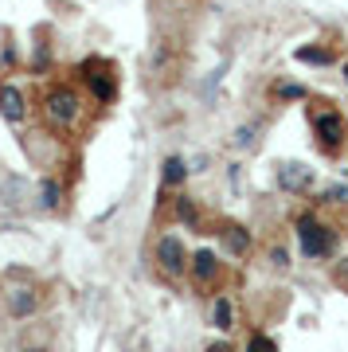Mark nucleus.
Returning a JSON list of instances; mask_svg holds the SVG:
<instances>
[{
  "label": "nucleus",
  "mask_w": 348,
  "mask_h": 352,
  "mask_svg": "<svg viewBox=\"0 0 348 352\" xmlns=\"http://www.w3.org/2000/svg\"><path fill=\"white\" fill-rule=\"evenodd\" d=\"M184 67V43L176 36H164L161 43H153V55H149V78L157 87H173L176 75Z\"/></svg>",
  "instance_id": "obj_3"
},
{
  "label": "nucleus",
  "mask_w": 348,
  "mask_h": 352,
  "mask_svg": "<svg viewBox=\"0 0 348 352\" xmlns=\"http://www.w3.org/2000/svg\"><path fill=\"white\" fill-rule=\"evenodd\" d=\"M254 133H259V126H247V129H239L235 145H254Z\"/></svg>",
  "instance_id": "obj_22"
},
{
  "label": "nucleus",
  "mask_w": 348,
  "mask_h": 352,
  "mask_svg": "<svg viewBox=\"0 0 348 352\" xmlns=\"http://www.w3.org/2000/svg\"><path fill=\"white\" fill-rule=\"evenodd\" d=\"M184 176H188V164L180 161V157H168V161H164V192L168 188H180V184H184Z\"/></svg>",
  "instance_id": "obj_13"
},
{
  "label": "nucleus",
  "mask_w": 348,
  "mask_h": 352,
  "mask_svg": "<svg viewBox=\"0 0 348 352\" xmlns=\"http://www.w3.org/2000/svg\"><path fill=\"white\" fill-rule=\"evenodd\" d=\"M188 251H184V239L180 235H161L157 239V270H161L168 282H176V278H184L188 270Z\"/></svg>",
  "instance_id": "obj_6"
},
{
  "label": "nucleus",
  "mask_w": 348,
  "mask_h": 352,
  "mask_svg": "<svg viewBox=\"0 0 348 352\" xmlns=\"http://www.w3.org/2000/svg\"><path fill=\"white\" fill-rule=\"evenodd\" d=\"M274 176H278V188L282 192H309V184H313V168L298 161H282L274 168Z\"/></svg>",
  "instance_id": "obj_7"
},
{
  "label": "nucleus",
  "mask_w": 348,
  "mask_h": 352,
  "mask_svg": "<svg viewBox=\"0 0 348 352\" xmlns=\"http://www.w3.org/2000/svg\"><path fill=\"white\" fill-rule=\"evenodd\" d=\"M4 302H8V314L16 317V321H28V317L39 309V294L36 286H8V294H4Z\"/></svg>",
  "instance_id": "obj_9"
},
{
  "label": "nucleus",
  "mask_w": 348,
  "mask_h": 352,
  "mask_svg": "<svg viewBox=\"0 0 348 352\" xmlns=\"http://www.w3.org/2000/svg\"><path fill=\"white\" fill-rule=\"evenodd\" d=\"M333 282L348 294V258H336V266H333Z\"/></svg>",
  "instance_id": "obj_19"
},
{
  "label": "nucleus",
  "mask_w": 348,
  "mask_h": 352,
  "mask_svg": "<svg viewBox=\"0 0 348 352\" xmlns=\"http://www.w3.org/2000/svg\"><path fill=\"white\" fill-rule=\"evenodd\" d=\"M247 352H278V340L266 337V333H254V337H250V344H247Z\"/></svg>",
  "instance_id": "obj_17"
},
{
  "label": "nucleus",
  "mask_w": 348,
  "mask_h": 352,
  "mask_svg": "<svg viewBox=\"0 0 348 352\" xmlns=\"http://www.w3.org/2000/svg\"><path fill=\"white\" fill-rule=\"evenodd\" d=\"M219 239H224L227 254H235V258H250V251H254V239H250V231L243 223H219Z\"/></svg>",
  "instance_id": "obj_10"
},
{
  "label": "nucleus",
  "mask_w": 348,
  "mask_h": 352,
  "mask_svg": "<svg viewBox=\"0 0 348 352\" xmlns=\"http://www.w3.org/2000/svg\"><path fill=\"white\" fill-rule=\"evenodd\" d=\"M78 75L83 82L90 87V98L98 102V106H110L118 98V75H113V63L106 59H87V63L78 67Z\"/></svg>",
  "instance_id": "obj_5"
},
{
  "label": "nucleus",
  "mask_w": 348,
  "mask_h": 352,
  "mask_svg": "<svg viewBox=\"0 0 348 352\" xmlns=\"http://www.w3.org/2000/svg\"><path fill=\"white\" fill-rule=\"evenodd\" d=\"M59 200H63V188L55 184V180H43V192H39V204H43V208H59Z\"/></svg>",
  "instance_id": "obj_16"
},
{
  "label": "nucleus",
  "mask_w": 348,
  "mask_h": 352,
  "mask_svg": "<svg viewBox=\"0 0 348 352\" xmlns=\"http://www.w3.org/2000/svg\"><path fill=\"white\" fill-rule=\"evenodd\" d=\"M282 98H305V90L301 87H282Z\"/></svg>",
  "instance_id": "obj_23"
},
{
  "label": "nucleus",
  "mask_w": 348,
  "mask_h": 352,
  "mask_svg": "<svg viewBox=\"0 0 348 352\" xmlns=\"http://www.w3.org/2000/svg\"><path fill=\"white\" fill-rule=\"evenodd\" d=\"M51 349V333L47 329H28L20 340V352H47Z\"/></svg>",
  "instance_id": "obj_15"
},
{
  "label": "nucleus",
  "mask_w": 348,
  "mask_h": 352,
  "mask_svg": "<svg viewBox=\"0 0 348 352\" xmlns=\"http://www.w3.org/2000/svg\"><path fill=\"white\" fill-rule=\"evenodd\" d=\"M0 113L12 122V126H20L28 118V98H24V90L12 87V82H0Z\"/></svg>",
  "instance_id": "obj_11"
},
{
  "label": "nucleus",
  "mask_w": 348,
  "mask_h": 352,
  "mask_svg": "<svg viewBox=\"0 0 348 352\" xmlns=\"http://www.w3.org/2000/svg\"><path fill=\"white\" fill-rule=\"evenodd\" d=\"M298 243L305 258H329L336 251V231L329 223H321L317 215H301L298 219Z\"/></svg>",
  "instance_id": "obj_4"
},
{
  "label": "nucleus",
  "mask_w": 348,
  "mask_h": 352,
  "mask_svg": "<svg viewBox=\"0 0 348 352\" xmlns=\"http://www.w3.org/2000/svg\"><path fill=\"white\" fill-rule=\"evenodd\" d=\"M188 274H192V282H196L199 289H212L215 282H219V274H224V266H219L215 251H196V254H192Z\"/></svg>",
  "instance_id": "obj_8"
},
{
  "label": "nucleus",
  "mask_w": 348,
  "mask_h": 352,
  "mask_svg": "<svg viewBox=\"0 0 348 352\" xmlns=\"http://www.w3.org/2000/svg\"><path fill=\"white\" fill-rule=\"evenodd\" d=\"M204 352H235V349H231L227 340H219V344H208V349H204Z\"/></svg>",
  "instance_id": "obj_24"
},
{
  "label": "nucleus",
  "mask_w": 348,
  "mask_h": 352,
  "mask_svg": "<svg viewBox=\"0 0 348 352\" xmlns=\"http://www.w3.org/2000/svg\"><path fill=\"white\" fill-rule=\"evenodd\" d=\"M173 219H180V223H188V227H199V212H196V204L188 200L184 192L173 200Z\"/></svg>",
  "instance_id": "obj_14"
},
{
  "label": "nucleus",
  "mask_w": 348,
  "mask_h": 352,
  "mask_svg": "<svg viewBox=\"0 0 348 352\" xmlns=\"http://www.w3.org/2000/svg\"><path fill=\"white\" fill-rule=\"evenodd\" d=\"M212 325L219 329V333H231V329H235V305H231L227 294H219L212 302Z\"/></svg>",
  "instance_id": "obj_12"
},
{
  "label": "nucleus",
  "mask_w": 348,
  "mask_h": 352,
  "mask_svg": "<svg viewBox=\"0 0 348 352\" xmlns=\"http://www.w3.org/2000/svg\"><path fill=\"white\" fill-rule=\"evenodd\" d=\"M39 113H43V122H47L51 129L71 133V129L83 122L87 106H83V94H78L71 82H51V87L43 90V98H39Z\"/></svg>",
  "instance_id": "obj_1"
},
{
  "label": "nucleus",
  "mask_w": 348,
  "mask_h": 352,
  "mask_svg": "<svg viewBox=\"0 0 348 352\" xmlns=\"http://www.w3.org/2000/svg\"><path fill=\"white\" fill-rule=\"evenodd\" d=\"M298 59H301V63H333V55H329V51H321V47H301Z\"/></svg>",
  "instance_id": "obj_18"
},
{
  "label": "nucleus",
  "mask_w": 348,
  "mask_h": 352,
  "mask_svg": "<svg viewBox=\"0 0 348 352\" xmlns=\"http://www.w3.org/2000/svg\"><path fill=\"white\" fill-rule=\"evenodd\" d=\"M309 122H313V133H317L321 153L336 157V153L348 149V122L340 118V110H329V106H309Z\"/></svg>",
  "instance_id": "obj_2"
},
{
  "label": "nucleus",
  "mask_w": 348,
  "mask_h": 352,
  "mask_svg": "<svg viewBox=\"0 0 348 352\" xmlns=\"http://www.w3.org/2000/svg\"><path fill=\"white\" fill-rule=\"evenodd\" d=\"M325 204H348V188H329L325 192Z\"/></svg>",
  "instance_id": "obj_21"
},
{
  "label": "nucleus",
  "mask_w": 348,
  "mask_h": 352,
  "mask_svg": "<svg viewBox=\"0 0 348 352\" xmlns=\"http://www.w3.org/2000/svg\"><path fill=\"white\" fill-rule=\"evenodd\" d=\"M345 78H348V67H345Z\"/></svg>",
  "instance_id": "obj_25"
},
{
  "label": "nucleus",
  "mask_w": 348,
  "mask_h": 352,
  "mask_svg": "<svg viewBox=\"0 0 348 352\" xmlns=\"http://www.w3.org/2000/svg\"><path fill=\"white\" fill-rule=\"evenodd\" d=\"M270 266H278V270H286V266H290V254L282 251V247H270Z\"/></svg>",
  "instance_id": "obj_20"
}]
</instances>
